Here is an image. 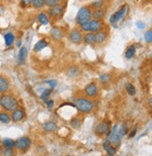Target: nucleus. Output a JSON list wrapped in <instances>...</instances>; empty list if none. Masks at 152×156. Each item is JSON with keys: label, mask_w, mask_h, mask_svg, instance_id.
<instances>
[{"label": "nucleus", "mask_w": 152, "mask_h": 156, "mask_svg": "<svg viewBox=\"0 0 152 156\" xmlns=\"http://www.w3.org/2000/svg\"><path fill=\"white\" fill-rule=\"evenodd\" d=\"M50 95H51V90H45L44 91L42 92V94H41V96H40V98L42 99V100H47V98H49L50 97Z\"/></svg>", "instance_id": "nucleus-35"}, {"label": "nucleus", "mask_w": 152, "mask_h": 156, "mask_svg": "<svg viewBox=\"0 0 152 156\" xmlns=\"http://www.w3.org/2000/svg\"><path fill=\"white\" fill-rule=\"evenodd\" d=\"M3 153L5 155H12L13 154V151H12V149H5Z\"/></svg>", "instance_id": "nucleus-39"}, {"label": "nucleus", "mask_w": 152, "mask_h": 156, "mask_svg": "<svg viewBox=\"0 0 152 156\" xmlns=\"http://www.w3.org/2000/svg\"><path fill=\"white\" fill-rule=\"evenodd\" d=\"M84 41L85 42L88 43V44H92L95 43V39H94V33L93 32H88L84 37Z\"/></svg>", "instance_id": "nucleus-23"}, {"label": "nucleus", "mask_w": 152, "mask_h": 156, "mask_svg": "<svg viewBox=\"0 0 152 156\" xmlns=\"http://www.w3.org/2000/svg\"><path fill=\"white\" fill-rule=\"evenodd\" d=\"M12 116H10V119H12V121H14V122L21 121L25 117V113H24L23 109L15 108L13 111H12Z\"/></svg>", "instance_id": "nucleus-6"}, {"label": "nucleus", "mask_w": 152, "mask_h": 156, "mask_svg": "<svg viewBox=\"0 0 152 156\" xmlns=\"http://www.w3.org/2000/svg\"><path fill=\"white\" fill-rule=\"evenodd\" d=\"M30 145H31V140H30V138H28L26 136L20 137L15 141V148L19 151H25L28 150Z\"/></svg>", "instance_id": "nucleus-4"}, {"label": "nucleus", "mask_w": 152, "mask_h": 156, "mask_svg": "<svg viewBox=\"0 0 152 156\" xmlns=\"http://www.w3.org/2000/svg\"><path fill=\"white\" fill-rule=\"evenodd\" d=\"M135 52H136V48H135V46L131 45V46H130V47L127 49V51H126V53H125V57H126L128 59L132 58H133V55H134Z\"/></svg>", "instance_id": "nucleus-24"}, {"label": "nucleus", "mask_w": 152, "mask_h": 156, "mask_svg": "<svg viewBox=\"0 0 152 156\" xmlns=\"http://www.w3.org/2000/svg\"><path fill=\"white\" fill-rule=\"evenodd\" d=\"M5 12V8L3 6H0V14H2Z\"/></svg>", "instance_id": "nucleus-43"}, {"label": "nucleus", "mask_w": 152, "mask_h": 156, "mask_svg": "<svg viewBox=\"0 0 152 156\" xmlns=\"http://www.w3.org/2000/svg\"><path fill=\"white\" fill-rule=\"evenodd\" d=\"M104 14H105L104 10L100 8V9H96L95 12L93 13H91V16H93L94 19H96V20H101L104 17Z\"/></svg>", "instance_id": "nucleus-20"}, {"label": "nucleus", "mask_w": 152, "mask_h": 156, "mask_svg": "<svg viewBox=\"0 0 152 156\" xmlns=\"http://www.w3.org/2000/svg\"><path fill=\"white\" fill-rule=\"evenodd\" d=\"M136 26H137V27L140 28V29H144V28L146 27V24L144 23V22H142V21L137 22V23H136Z\"/></svg>", "instance_id": "nucleus-38"}, {"label": "nucleus", "mask_w": 152, "mask_h": 156, "mask_svg": "<svg viewBox=\"0 0 152 156\" xmlns=\"http://www.w3.org/2000/svg\"><path fill=\"white\" fill-rule=\"evenodd\" d=\"M109 130H110V122L102 121L96 128V133H99V135H105L106 133H109Z\"/></svg>", "instance_id": "nucleus-7"}, {"label": "nucleus", "mask_w": 152, "mask_h": 156, "mask_svg": "<svg viewBox=\"0 0 152 156\" xmlns=\"http://www.w3.org/2000/svg\"><path fill=\"white\" fill-rule=\"evenodd\" d=\"M47 47V42L45 41H43V40H40L36 44H35V46H34V51L36 52H40L41 51L42 49H44Z\"/></svg>", "instance_id": "nucleus-22"}, {"label": "nucleus", "mask_w": 152, "mask_h": 156, "mask_svg": "<svg viewBox=\"0 0 152 156\" xmlns=\"http://www.w3.org/2000/svg\"><path fill=\"white\" fill-rule=\"evenodd\" d=\"M67 74H68V76H70L71 78L76 77L79 74V70L76 68V67H71V68L69 69V71L67 72Z\"/></svg>", "instance_id": "nucleus-27"}, {"label": "nucleus", "mask_w": 152, "mask_h": 156, "mask_svg": "<svg viewBox=\"0 0 152 156\" xmlns=\"http://www.w3.org/2000/svg\"><path fill=\"white\" fill-rule=\"evenodd\" d=\"M145 41L147 42V43H151L152 42V30L149 29L147 30L146 33H145Z\"/></svg>", "instance_id": "nucleus-31"}, {"label": "nucleus", "mask_w": 152, "mask_h": 156, "mask_svg": "<svg viewBox=\"0 0 152 156\" xmlns=\"http://www.w3.org/2000/svg\"><path fill=\"white\" fill-rule=\"evenodd\" d=\"M97 91H98V87L95 83H90L85 88V92L88 97H94L97 94Z\"/></svg>", "instance_id": "nucleus-11"}, {"label": "nucleus", "mask_w": 152, "mask_h": 156, "mask_svg": "<svg viewBox=\"0 0 152 156\" xmlns=\"http://www.w3.org/2000/svg\"><path fill=\"white\" fill-rule=\"evenodd\" d=\"M103 147H104V150L106 151V152L109 155H115L116 153V150L110 145V140L109 139H107L103 143Z\"/></svg>", "instance_id": "nucleus-17"}, {"label": "nucleus", "mask_w": 152, "mask_h": 156, "mask_svg": "<svg viewBox=\"0 0 152 156\" xmlns=\"http://www.w3.org/2000/svg\"><path fill=\"white\" fill-rule=\"evenodd\" d=\"M70 40L73 43H80L82 41V40H83L81 32L78 31V30H72L70 33Z\"/></svg>", "instance_id": "nucleus-12"}, {"label": "nucleus", "mask_w": 152, "mask_h": 156, "mask_svg": "<svg viewBox=\"0 0 152 156\" xmlns=\"http://www.w3.org/2000/svg\"><path fill=\"white\" fill-rule=\"evenodd\" d=\"M81 29L85 32H89V21L88 22H85V23H83L80 25Z\"/></svg>", "instance_id": "nucleus-34"}, {"label": "nucleus", "mask_w": 152, "mask_h": 156, "mask_svg": "<svg viewBox=\"0 0 152 156\" xmlns=\"http://www.w3.org/2000/svg\"><path fill=\"white\" fill-rule=\"evenodd\" d=\"M9 81L6 79L5 77H3L2 75H0V92L1 93H5L9 90Z\"/></svg>", "instance_id": "nucleus-15"}, {"label": "nucleus", "mask_w": 152, "mask_h": 156, "mask_svg": "<svg viewBox=\"0 0 152 156\" xmlns=\"http://www.w3.org/2000/svg\"><path fill=\"white\" fill-rule=\"evenodd\" d=\"M136 132H137V128H136V127H134L133 131V132L131 133V135H130V136H129V137H130V138H132V137H133V136H134L136 135Z\"/></svg>", "instance_id": "nucleus-40"}, {"label": "nucleus", "mask_w": 152, "mask_h": 156, "mask_svg": "<svg viewBox=\"0 0 152 156\" xmlns=\"http://www.w3.org/2000/svg\"><path fill=\"white\" fill-rule=\"evenodd\" d=\"M4 39H5V43L7 46H10L14 42V40H15V37L12 33H7V34L4 36Z\"/></svg>", "instance_id": "nucleus-21"}, {"label": "nucleus", "mask_w": 152, "mask_h": 156, "mask_svg": "<svg viewBox=\"0 0 152 156\" xmlns=\"http://www.w3.org/2000/svg\"><path fill=\"white\" fill-rule=\"evenodd\" d=\"M0 105L7 111H13L18 106L17 100L9 95H2L0 97Z\"/></svg>", "instance_id": "nucleus-1"}, {"label": "nucleus", "mask_w": 152, "mask_h": 156, "mask_svg": "<svg viewBox=\"0 0 152 156\" xmlns=\"http://www.w3.org/2000/svg\"><path fill=\"white\" fill-rule=\"evenodd\" d=\"M49 12H50V15L52 17L58 18L63 14V7L60 4H58L57 6H54V7L50 8Z\"/></svg>", "instance_id": "nucleus-9"}, {"label": "nucleus", "mask_w": 152, "mask_h": 156, "mask_svg": "<svg viewBox=\"0 0 152 156\" xmlns=\"http://www.w3.org/2000/svg\"><path fill=\"white\" fill-rule=\"evenodd\" d=\"M32 5L36 9H40L42 6H44V0H32Z\"/></svg>", "instance_id": "nucleus-30"}, {"label": "nucleus", "mask_w": 152, "mask_h": 156, "mask_svg": "<svg viewBox=\"0 0 152 156\" xmlns=\"http://www.w3.org/2000/svg\"><path fill=\"white\" fill-rule=\"evenodd\" d=\"M0 121H1L2 123H9L10 121V116L8 113L0 112Z\"/></svg>", "instance_id": "nucleus-26"}, {"label": "nucleus", "mask_w": 152, "mask_h": 156, "mask_svg": "<svg viewBox=\"0 0 152 156\" xmlns=\"http://www.w3.org/2000/svg\"><path fill=\"white\" fill-rule=\"evenodd\" d=\"M106 38H107V34L103 31H98L94 33L95 43H102L106 40Z\"/></svg>", "instance_id": "nucleus-14"}, {"label": "nucleus", "mask_w": 152, "mask_h": 156, "mask_svg": "<svg viewBox=\"0 0 152 156\" xmlns=\"http://www.w3.org/2000/svg\"><path fill=\"white\" fill-rule=\"evenodd\" d=\"M50 34H51V37L55 41H59L63 37V33H62L61 29L59 27H54L51 29Z\"/></svg>", "instance_id": "nucleus-13"}, {"label": "nucleus", "mask_w": 152, "mask_h": 156, "mask_svg": "<svg viewBox=\"0 0 152 156\" xmlns=\"http://www.w3.org/2000/svg\"><path fill=\"white\" fill-rule=\"evenodd\" d=\"M24 4H30L32 2V0H22Z\"/></svg>", "instance_id": "nucleus-42"}, {"label": "nucleus", "mask_w": 152, "mask_h": 156, "mask_svg": "<svg viewBox=\"0 0 152 156\" xmlns=\"http://www.w3.org/2000/svg\"><path fill=\"white\" fill-rule=\"evenodd\" d=\"M75 105L83 113H89L92 111L94 105L91 101L85 98H79L75 101Z\"/></svg>", "instance_id": "nucleus-2"}, {"label": "nucleus", "mask_w": 152, "mask_h": 156, "mask_svg": "<svg viewBox=\"0 0 152 156\" xmlns=\"http://www.w3.org/2000/svg\"><path fill=\"white\" fill-rule=\"evenodd\" d=\"M103 3H104L103 0H97V1H95V2H93L91 4V7L94 8V9H100V8L102 7Z\"/></svg>", "instance_id": "nucleus-33"}, {"label": "nucleus", "mask_w": 152, "mask_h": 156, "mask_svg": "<svg viewBox=\"0 0 152 156\" xmlns=\"http://www.w3.org/2000/svg\"><path fill=\"white\" fill-rule=\"evenodd\" d=\"M111 133V132H110ZM120 136L118 135V133H117V125H116L114 128H113V131H112V133H111V136H110V137L108 138L110 140V142H112V143H114V144H116V145H117V146H119L120 145Z\"/></svg>", "instance_id": "nucleus-10"}, {"label": "nucleus", "mask_w": 152, "mask_h": 156, "mask_svg": "<svg viewBox=\"0 0 152 156\" xmlns=\"http://www.w3.org/2000/svg\"><path fill=\"white\" fill-rule=\"evenodd\" d=\"M151 101H152V100H151V98H150V99H149V105H151Z\"/></svg>", "instance_id": "nucleus-45"}, {"label": "nucleus", "mask_w": 152, "mask_h": 156, "mask_svg": "<svg viewBox=\"0 0 152 156\" xmlns=\"http://www.w3.org/2000/svg\"><path fill=\"white\" fill-rule=\"evenodd\" d=\"M45 84H48L51 87H56V86L57 85V80H50V81H45L44 82Z\"/></svg>", "instance_id": "nucleus-37"}, {"label": "nucleus", "mask_w": 152, "mask_h": 156, "mask_svg": "<svg viewBox=\"0 0 152 156\" xmlns=\"http://www.w3.org/2000/svg\"><path fill=\"white\" fill-rule=\"evenodd\" d=\"M21 45V41H19L18 43H17V46H20Z\"/></svg>", "instance_id": "nucleus-44"}, {"label": "nucleus", "mask_w": 152, "mask_h": 156, "mask_svg": "<svg viewBox=\"0 0 152 156\" xmlns=\"http://www.w3.org/2000/svg\"><path fill=\"white\" fill-rule=\"evenodd\" d=\"M58 4H60V0H44V5L49 8L57 6Z\"/></svg>", "instance_id": "nucleus-28"}, {"label": "nucleus", "mask_w": 152, "mask_h": 156, "mask_svg": "<svg viewBox=\"0 0 152 156\" xmlns=\"http://www.w3.org/2000/svg\"><path fill=\"white\" fill-rule=\"evenodd\" d=\"M46 105H47V106L48 107H52L53 105H54V101H46Z\"/></svg>", "instance_id": "nucleus-41"}, {"label": "nucleus", "mask_w": 152, "mask_h": 156, "mask_svg": "<svg viewBox=\"0 0 152 156\" xmlns=\"http://www.w3.org/2000/svg\"><path fill=\"white\" fill-rule=\"evenodd\" d=\"M2 144L5 149H13L15 148V141L12 138H4L2 140Z\"/></svg>", "instance_id": "nucleus-19"}, {"label": "nucleus", "mask_w": 152, "mask_h": 156, "mask_svg": "<svg viewBox=\"0 0 152 156\" xmlns=\"http://www.w3.org/2000/svg\"><path fill=\"white\" fill-rule=\"evenodd\" d=\"M126 90H127V92H128L130 95H132V96L135 95V93H136L135 87H134L132 84H130V83L126 85Z\"/></svg>", "instance_id": "nucleus-29"}, {"label": "nucleus", "mask_w": 152, "mask_h": 156, "mask_svg": "<svg viewBox=\"0 0 152 156\" xmlns=\"http://www.w3.org/2000/svg\"><path fill=\"white\" fill-rule=\"evenodd\" d=\"M99 80L102 82V83H107V82H109L110 81V76L108 75L107 73H103L100 76L99 78Z\"/></svg>", "instance_id": "nucleus-32"}, {"label": "nucleus", "mask_w": 152, "mask_h": 156, "mask_svg": "<svg viewBox=\"0 0 152 156\" xmlns=\"http://www.w3.org/2000/svg\"><path fill=\"white\" fill-rule=\"evenodd\" d=\"M38 20H39V22L41 25H44V26L48 25V23H49V18H48V16L44 12H41V13L39 14Z\"/></svg>", "instance_id": "nucleus-25"}, {"label": "nucleus", "mask_w": 152, "mask_h": 156, "mask_svg": "<svg viewBox=\"0 0 152 156\" xmlns=\"http://www.w3.org/2000/svg\"><path fill=\"white\" fill-rule=\"evenodd\" d=\"M27 57V50L26 47H22L20 48L19 50V53H18V60L21 64H23L25 61H26V58Z\"/></svg>", "instance_id": "nucleus-18"}, {"label": "nucleus", "mask_w": 152, "mask_h": 156, "mask_svg": "<svg viewBox=\"0 0 152 156\" xmlns=\"http://www.w3.org/2000/svg\"><path fill=\"white\" fill-rule=\"evenodd\" d=\"M102 28V24L100 20H91L89 21V32H98Z\"/></svg>", "instance_id": "nucleus-8"}, {"label": "nucleus", "mask_w": 152, "mask_h": 156, "mask_svg": "<svg viewBox=\"0 0 152 156\" xmlns=\"http://www.w3.org/2000/svg\"><path fill=\"white\" fill-rule=\"evenodd\" d=\"M127 10H128V6H127V5L123 6L120 9L118 10V12H116V13H114V14L111 16V18H110V23L114 25V24L117 23L118 21H120V20L126 15Z\"/></svg>", "instance_id": "nucleus-5"}, {"label": "nucleus", "mask_w": 152, "mask_h": 156, "mask_svg": "<svg viewBox=\"0 0 152 156\" xmlns=\"http://www.w3.org/2000/svg\"><path fill=\"white\" fill-rule=\"evenodd\" d=\"M91 10L88 7H83L79 9V12L76 15V22H77L78 24H83V23H85V22H88L90 21V18L92 17L91 16Z\"/></svg>", "instance_id": "nucleus-3"}, {"label": "nucleus", "mask_w": 152, "mask_h": 156, "mask_svg": "<svg viewBox=\"0 0 152 156\" xmlns=\"http://www.w3.org/2000/svg\"><path fill=\"white\" fill-rule=\"evenodd\" d=\"M43 129H44L46 132H54L57 129V125L56 122L54 121H47V122H44L42 125Z\"/></svg>", "instance_id": "nucleus-16"}, {"label": "nucleus", "mask_w": 152, "mask_h": 156, "mask_svg": "<svg viewBox=\"0 0 152 156\" xmlns=\"http://www.w3.org/2000/svg\"><path fill=\"white\" fill-rule=\"evenodd\" d=\"M71 125H72L73 128H79L80 125H81V122H80L79 119H73L71 121Z\"/></svg>", "instance_id": "nucleus-36"}]
</instances>
